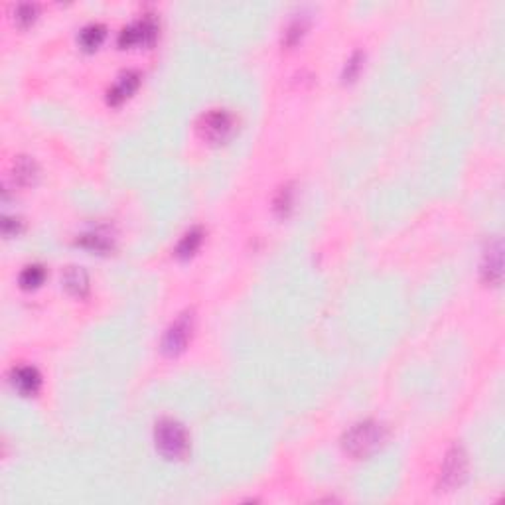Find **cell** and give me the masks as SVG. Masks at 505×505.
<instances>
[{
  "mask_svg": "<svg viewBox=\"0 0 505 505\" xmlns=\"http://www.w3.org/2000/svg\"><path fill=\"white\" fill-rule=\"evenodd\" d=\"M36 16V6L34 4H18L16 6V13H14V18L16 22L20 26H28Z\"/></svg>",
  "mask_w": 505,
  "mask_h": 505,
  "instance_id": "2e32d148",
  "label": "cell"
},
{
  "mask_svg": "<svg viewBox=\"0 0 505 505\" xmlns=\"http://www.w3.org/2000/svg\"><path fill=\"white\" fill-rule=\"evenodd\" d=\"M38 166L36 162L28 156H20L14 162V180L20 185H30L36 182Z\"/></svg>",
  "mask_w": 505,
  "mask_h": 505,
  "instance_id": "8fae6325",
  "label": "cell"
},
{
  "mask_svg": "<svg viewBox=\"0 0 505 505\" xmlns=\"http://www.w3.org/2000/svg\"><path fill=\"white\" fill-rule=\"evenodd\" d=\"M302 32H304V22H300V20H295L292 24L286 28V34H284V42H286L288 46H292V44H296V42L300 40Z\"/></svg>",
  "mask_w": 505,
  "mask_h": 505,
  "instance_id": "d6986e66",
  "label": "cell"
},
{
  "mask_svg": "<svg viewBox=\"0 0 505 505\" xmlns=\"http://www.w3.org/2000/svg\"><path fill=\"white\" fill-rule=\"evenodd\" d=\"M199 136L210 140V142H223L227 136L233 131V119L227 111L215 109L210 111L208 115L201 117V121L197 124Z\"/></svg>",
  "mask_w": 505,
  "mask_h": 505,
  "instance_id": "5b68a950",
  "label": "cell"
},
{
  "mask_svg": "<svg viewBox=\"0 0 505 505\" xmlns=\"http://www.w3.org/2000/svg\"><path fill=\"white\" fill-rule=\"evenodd\" d=\"M468 476V456L462 446H452L444 458L440 481L444 488H458Z\"/></svg>",
  "mask_w": 505,
  "mask_h": 505,
  "instance_id": "277c9868",
  "label": "cell"
},
{
  "mask_svg": "<svg viewBox=\"0 0 505 505\" xmlns=\"http://www.w3.org/2000/svg\"><path fill=\"white\" fill-rule=\"evenodd\" d=\"M201 237H204L201 229H197V227L196 229H190V231L182 237V241L178 243V247H176V255L182 257V259L192 257V255L197 251V247L201 245Z\"/></svg>",
  "mask_w": 505,
  "mask_h": 505,
  "instance_id": "7c38bea8",
  "label": "cell"
},
{
  "mask_svg": "<svg viewBox=\"0 0 505 505\" xmlns=\"http://www.w3.org/2000/svg\"><path fill=\"white\" fill-rule=\"evenodd\" d=\"M14 387L24 395H34L40 387V373L30 365H22L13 371Z\"/></svg>",
  "mask_w": 505,
  "mask_h": 505,
  "instance_id": "9c48e42d",
  "label": "cell"
},
{
  "mask_svg": "<svg viewBox=\"0 0 505 505\" xmlns=\"http://www.w3.org/2000/svg\"><path fill=\"white\" fill-rule=\"evenodd\" d=\"M103 38H105V26L89 24L81 30L79 42L85 49H95L103 42Z\"/></svg>",
  "mask_w": 505,
  "mask_h": 505,
  "instance_id": "4fadbf2b",
  "label": "cell"
},
{
  "mask_svg": "<svg viewBox=\"0 0 505 505\" xmlns=\"http://www.w3.org/2000/svg\"><path fill=\"white\" fill-rule=\"evenodd\" d=\"M156 38V22L152 18H142L135 24L126 26L119 34V46L121 48H133V46H148Z\"/></svg>",
  "mask_w": 505,
  "mask_h": 505,
  "instance_id": "8992f818",
  "label": "cell"
},
{
  "mask_svg": "<svg viewBox=\"0 0 505 505\" xmlns=\"http://www.w3.org/2000/svg\"><path fill=\"white\" fill-rule=\"evenodd\" d=\"M481 274L486 283L497 284L502 281V241L495 239L490 243L486 255H483V265H481Z\"/></svg>",
  "mask_w": 505,
  "mask_h": 505,
  "instance_id": "52a82bcc",
  "label": "cell"
},
{
  "mask_svg": "<svg viewBox=\"0 0 505 505\" xmlns=\"http://www.w3.org/2000/svg\"><path fill=\"white\" fill-rule=\"evenodd\" d=\"M79 243L83 247H87V249H91V251H109L113 247L111 239H109L107 235L99 233V231L81 235Z\"/></svg>",
  "mask_w": 505,
  "mask_h": 505,
  "instance_id": "9a60e30c",
  "label": "cell"
},
{
  "mask_svg": "<svg viewBox=\"0 0 505 505\" xmlns=\"http://www.w3.org/2000/svg\"><path fill=\"white\" fill-rule=\"evenodd\" d=\"M290 206H292V190L286 185V188H281L279 196L274 199V210L284 215L286 211L290 210Z\"/></svg>",
  "mask_w": 505,
  "mask_h": 505,
  "instance_id": "ac0fdd59",
  "label": "cell"
},
{
  "mask_svg": "<svg viewBox=\"0 0 505 505\" xmlns=\"http://www.w3.org/2000/svg\"><path fill=\"white\" fill-rule=\"evenodd\" d=\"M361 63H363V53H361V51H356V53L349 58V62L345 63L344 69L345 81H354V79H356V75H358V72L361 69Z\"/></svg>",
  "mask_w": 505,
  "mask_h": 505,
  "instance_id": "e0dca14e",
  "label": "cell"
},
{
  "mask_svg": "<svg viewBox=\"0 0 505 505\" xmlns=\"http://www.w3.org/2000/svg\"><path fill=\"white\" fill-rule=\"evenodd\" d=\"M63 286L75 296H85L89 290V276L83 267H67L63 272Z\"/></svg>",
  "mask_w": 505,
  "mask_h": 505,
  "instance_id": "30bf717a",
  "label": "cell"
},
{
  "mask_svg": "<svg viewBox=\"0 0 505 505\" xmlns=\"http://www.w3.org/2000/svg\"><path fill=\"white\" fill-rule=\"evenodd\" d=\"M385 440V427L377 420H361L345 432L342 444L344 450L354 458H365L379 450Z\"/></svg>",
  "mask_w": 505,
  "mask_h": 505,
  "instance_id": "6da1fadb",
  "label": "cell"
},
{
  "mask_svg": "<svg viewBox=\"0 0 505 505\" xmlns=\"http://www.w3.org/2000/svg\"><path fill=\"white\" fill-rule=\"evenodd\" d=\"M194 333V312L185 310L170 324L162 338V354L164 356H178L185 349L188 342Z\"/></svg>",
  "mask_w": 505,
  "mask_h": 505,
  "instance_id": "3957f363",
  "label": "cell"
},
{
  "mask_svg": "<svg viewBox=\"0 0 505 505\" xmlns=\"http://www.w3.org/2000/svg\"><path fill=\"white\" fill-rule=\"evenodd\" d=\"M154 442H156V450L168 460L184 458L188 454V448H190L185 429L174 419H162L156 422Z\"/></svg>",
  "mask_w": 505,
  "mask_h": 505,
  "instance_id": "7a4b0ae2",
  "label": "cell"
},
{
  "mask_svg": "<svg viewBox=\"0 0 505 505\" xmlns=\"http://www.w3.org/2000/svg\"><path fill=\"white\" fill-rule=\"evenodd\" d=\"M138 83H140V75L136 74V72H126V74H123L119 77V81L115 83V87L109 91V103L111 105H119L131 93H135Z\"/></svg>",
  "mask_w": 505,
  "mask_h": 505,
  "instance_id": "ba28073f",
  "label": "cell"
},
{
  "mask_svg": "<svg viewBox=\"0 0 505 505\" xmlns=\"http://www.w3.org/2000/svg\"><path fill=\"white\" fill-rule=\"evenodd\" d=\"M46 279V271L42 265H28L24 271L20 272V284L22 288L30 290V288H38Z\"/></svg>",
  "mask_w": 505,
  "mask_h": 505,
  "instance_id": "5bb4252c",
  "label": "cell"
},
{
  "mask_svg": "<svg viewBox=\"0 0 505 505\" xmlns=\"http://www.w3.org/2000/svg\"><path fill=\"white\" fill-rule=\"evenodd\" d=\"M2 231H4V235H16L20 231V220H16V217H4Z\"/></svg>",
  "mask_w": 505,
  "mask_h": 505,
  "instance_id": "ffe728a7",
  "label": "cell"
}]
</instances>
